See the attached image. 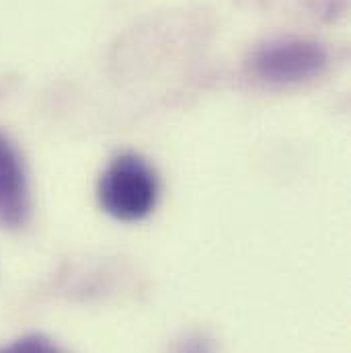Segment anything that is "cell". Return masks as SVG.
Returning a JSON list of instances; mask_svg holds the SVG:
<instances>
[{
    "mask_svg": "<svg viewBox=\"0 0 351 353\" xmlns=\"http://www.w3.org/2000/svg\"><path fill=\"white\" fill-rule=\"evenodd\" d=\"M161 183L152 165L136 152L117 154L99 176L97 199L101 210L119 222L148 218L159 201Z\"/></svg>",
    "mask_w": 351,
    "mask_h": 353,
    "instance_id": "6da1fadb",
    "label": "cell"
},
{
    "mask_svg": "<svg viewBox=\"0 0 351 353\" xmlns=\"http://www.w3.org/2000/svg\"><path fill=\"white\" fill-rule=\"evenodd\" d=\"M249 64L267 85H300L327 70L329 52L317 39L275 37L253 50Z\"/></svg>",
    "mask_w": 351,
    "mask_h": 353,
    "instance_id": "7a4b0ae2",
    "label": "cell"
},
{
    "mask_svg": "<svg viewBox=\"0 0 351 353\" xmlns=\"http://www.w3.org/2000/svg\"><path fill=\"white\" fill-rule=\"evenodd\" d=\"M29 181L14 144L0 134V226L21 228L29 218Z\"/></svg>",
    "mask_w": 351,
    "mask_h": 353,
    "instance_id": "3957f363",
    "label": "cell"
},
{
    "mask_svg": "<svg viewBox=\"0 0 351 353\" xmlns=\"http://www.w3.org/2000/svg\"><path fill=\"white\" fill-rule=\"evenodd\" d=\"M0 353H64L43 335H25L12 341L6 347H0Z\"/></svg>",
    "mask_w": 351,
    "mask_h": 353,
    "instance_id": "277c9868",
    "label": "cell"
}]
</instances>
